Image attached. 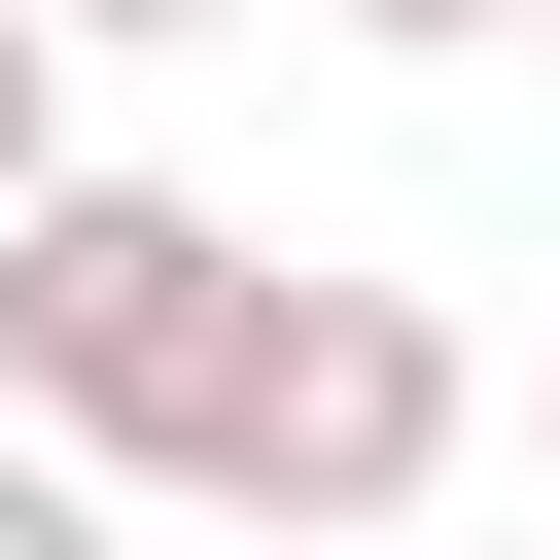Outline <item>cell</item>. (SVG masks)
I'll return each mask as SVG.
<instances>
[{
  "instance_id": "cell-4",
  "label": "cell",
  "mask_w": 560,
  "mask_h": 560,
  "mask_svg": "<svg viewBox=\"0 0 560 560\" xmlns=\"http://www.w3.org/2000/svg\"><path fill=\"white\" fill-rule=\"evenodd\" d=\"M0 560H105V455H0Z\"/></svg>"
},
{
  "instance_id": "cell-8",
  "label": "cell",
  "mask_w": 560,
  "mask_h": 560,
  "mask_svg": "<svg viewBox=\"0 0 560 560\" xmlns=\"http://www.w3.org/2000/svg\"><path fill=\"white\" fill-rule=\"evenodd\" d=\"M525 455H560V385H525Z\"/></svg>"
},
{
  "instance_id": "cell-9",
  "label": "cell",
  "mask_w": 560,
  "mask_h": 560,
  "mask_svg": "<svg viewBox=\"0 0 560 560\" xmlns=\"http://www.w3.org/2000/svg\"><path fill=\"white\" fill-rule=\"evenodd\" d=\"M525 35H560V0H525Z\"/></svg>"
},
{
  "instance_id": "cell-5",
  "label": "cell",
  "mask_w": 560,
  "mask_h": 560,
  "mask_svg": "<svg viewBox=\"0 0 560 560\" xmlns=\"http://www.w3.org/2000/svg\"><path fill=\"white\" fill-rule=\"evenodd\" d=\"M350 35H525V0H350Z\"/></svg>"
},
{
  "instance_id": "cell-7",
  "label": "cell",
  "mask_w": 560,
  "mask_h": 560,
  "mask_svg": "<svg viewBox=\"0 0 560 560\" xmlns=\"http://www.w3.org/2000/svg\"><path fill=\"white\" fill-rule=\"evenodd\" d=\"M210 560H385V525H210Z\"/></svg>"
},
{
  "instance_id": "cell-6",
  "label": "cell",
  "mask_w": 560,
  "mask_h": 560,
  "mask_svg": "<svg viewBox=\"0 0 560 560\" xmlns=\"http://www.w3.org/2000/svg\"><path fill=\"white\" fill-rule=\"evenodd\" d=\"M70 35H245V0H70Z\"/></svg>"
},
{
  "instance_id": "cell-3",
  "label": "cell",
  "mask_w": 560,
  "mask_h": 560,
  "mask_svg": "<svg viewBox=\"0 0 560 560\" xmlns=\"http://www.w3.org/2000/svg\"><path fill=\"white\" fill-rule=\"evenodd\" d=\"M70 175V0H0V210Z\"/></svg>"
},
{
  "instance_id": "cell-1",
  "label": "cell",
  "mask_w": 560,
  "mask_h": 560,
  "mask_svg": "<svg viewBox=\"0 0 560 560\" xmlns=\"http://www.w3.org/2000/svg\"><path fill=\"white\" fill-rule=\"evenodd\" d=\"M490 455V350L420 315V280H245V350H210V420H175V525H420Z\"/></svg>"
},
{
  "instance_id": "cell-2",
  "label": "cell",
  "mask_w": 560,
  "mask_h": 560,
  "mask_svg": "<svg viewBox=\"0 0 560 560\" xmlns=\"http://www.w3.org/2000/svg\"><path fill=\"white\" fill-rule=\"evenodd\" d=\"M245 210H175V175H35L0 210V385H35V455H105V490H175V420H210V350H245Z\"/></svg>"
}]
</instances>
